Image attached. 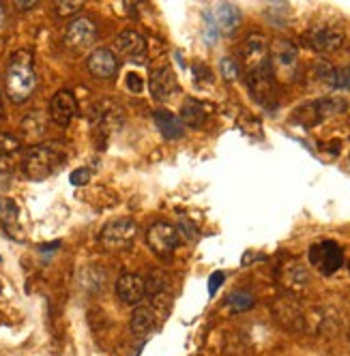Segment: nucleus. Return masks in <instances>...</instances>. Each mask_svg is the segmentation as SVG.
Segmentation results:
<instances>
[{
  "mask_svg": "<svg viewBox=\"0 0 350 356\" xmlns=\"http://www.w3.org/2000/svg\"><path fill=\"white\" fill-rule=\"evenodd\" d=\"M37 88V71H35V58L29 49L15 52L5 69V90L13 104H24L33 97Z\"/></svg>",
  "mask_w": 350,
  "mask_h": 356,
  "instance_id": "1",
  "label": "nucleus"
},
{
  "mask_svg": "<svg viewBox=\"0 0 350 356\" xmlns=\"http://www.w3.org/2000/svg\"><path fill=\"white\" fill-rule=\"evenodd\" d=\"M65 150L54 144V142H45V144H35L29 150H24L22 155V172L26 174L31 181H43V178L52 176L63 163H65Z\"/></svg>",
  "mask_w": 350,
  "mask_h": 356,
  "instance_id": "2",
  "label": "nucleus"
},
{
  "mask_svg": "<svg viewBox=\"0 0 350 356\" xmlns=\"http://www.w3.org/2000/svg\"><path fill=\"white\" fill-rule=\"evenodd\" d=\"M125 122V112L120 104L112 97H102L95 101L90 108V124L93 131L99 140H108L112 134H116Z\"/></svg>",
  "mask_w": 350,
  "mask_h": 356,
  "instance_id": "3",
  "label": "nucleus"
},
{
  "mask_svg": "<svg viewBox=\"0 0 350 356\" xmlns=\"http://www.w3.org/2000/svg\"><path fill=\"white\" fill-rule=\"evenodd\" d=\"M269 67L275 80L290 82L296 78L299 71V49L288 39H278L269 47Z\"/></svg>",
  "mask_w": 350,
  "mask_h": 356,
  "instance_id": "4",
  "label": "nucleus"
},
{
  "mask_svg": "<svg viewBox=\"0 0 350 356\" xmlns=\"http://www.w3.org/2000/svg\"><path fill=\"white\" fill-rule=\"evenodd\" d=\"M136 234L138 225L134 219H116L104 225V230L99 232V245L106 251H125L134 245Z\"/></svg>",
  "mask_w": 350,
  "mask_h": 356,
  "instance_id": "5",
  "label": "nucleus"
},
{
  "mask_svg": "<svg viewBox=\"0 0 350 356\" xmlns=\"http://www.w3.org/2000/svg\"><path fill=\"white\" fill-rule=\"evenodd\" d=\"M181 238H179V230L168 221H157L148 227L146 232V245L155 256L159 258H170L174 251H177Z\"/></svg>",
  "mask_w": 350,
  "mask_h": 356,
  "instance_id": "6",
  "label": "nucleus"
},
{
  "mask_svg": "<svg viewBox=\"0 0 350 356\" xmlns=\"http://www.w3.org/2000/svg\"><path fill=\"white\" fill-rule=\"evenodd\" d=\"M245 80H247L249 95H252L260 106H264V108L275 106V78H273V71H271L269 63L258 69L247 71Z\"/></svg>",
  "mask_w": 350,
  "mask_h": 356,
  "instance_id": "7",
  "label": "nucleus"
},
{
  "mask_svg": "<svg viewBox=\"0 0 350 356\" xmlns=\"http://www.w3.org/2000/svg\"><path fill=\"white\" fill-rule=\"evenodd\" d=\"M346 108H348L346 99L322 97V99L314 101V104H308L305 108H301L294 116H303V124H316V122H322V120L346 112Z\"/></svg>",
  "mask_w": 350,
  "mask_h": 356,
  "instance_id": "8",
  "label": "nucleus"
},
{
  "mask_svg": "<svg viewBox=\"0 0 350 356\" xmlns=\"http://www.w3.org/2000/svg\"><path fill=\"white\" fill-rule=\"evenodd\" d=\"M239 60L247 71L267 65L269 63V41H267V37L262 33L247 35L239 47Z\"/></svg>",
  "mask_w": 350,
  "mask_h": 356,
  "instance_id": "9",
  "label": "nucleus"
},
{
  "mask_svg": "<svg viewBox=\"0 0 350 356\" xmlns=\"http://www.w3.org/2000/svg\"><path fill=\"white\" fill-rule=\"evenodd\" d=\"M344 31L337 26V24H329V22H322L316 24V26L308 33V41L310 45L320 54H331L335 49L342 47L344 43Z\"/></svg>",
  "mask_w": 350,
  "mask_h": 356,
  "instance_id": "10",
  "label": "nucleus"
},
{
  "mask_svg": "<svg viewBox=\"0 0 350 356\" xmlns=\"http://www.w3.org/2000/svg\"><path fill=\"white\" fill-rule=\"evenodd\" d=\"M95 39H97V26L88 15H78L71 19L65 33V43L71 49H86L88 45L95 43Z\"/></svg>",
  "mask_w": 350,
  "mask_h": 356,
  "instance_id": "11",
  "label": "nucleus"
},
{
  "mask_svg": "<svg viewBox=\"0 0 350 356\" xmlns=\"http://www.w3.org/2000/svg\"><path fill=\"white\" fill-rule=\"evenodd\" d=\"M310 260H312L314 266L320 268V273L331 275V273H335L342 266L344 253H342V249L333 241H322V243H316L310 249Z\"/></svg>",
  "mask_w": 350,
  "mask_h": 356,
  "instance_id": "12",
  "label": "nucleus"
},
{
  "mask_svg": "<svg viewBox=\"0 0 350 356\" xmlns=\"http://www.w3.org/2000/svg\"><path fill=\"white\" fill-rule=\"evenodd\" d=\"M76 114H78V99L71 90L63 88L49 101V118L58 127H69V122Z\"/></svg>",
  "mask_w": 350,
  "mask_h": 356,
  "instance_id": "13",
  "label": "nucleus"
},
{
  "mask_svg": "<svg viewBox=\"0 0 350 356\" xmlns=\"http://www.w3.org/2000/svg\"><path fill=\"white\" fill-rule=\"evenodd\" d=\"M86 67H88L90 75H95V78L110 80V78H114L116 71H118V58H116V54L112 52V49L97 47V49H93V52L88 54Z\"/></svg>",
  "mask_w": 350,
  "mask_h": 356,
  "instance_id": "14",
  "label": "nucleus"
},
{
  "mask_svg": "<svg viewBox=\"0 0 350 356\" xmlns=\"http://www.w3.org/2000/svg\"><path fill=\"white\" fill-rule=\"evenodd\" d=\"M116 296L125 305H140L146 296V286L144 279L136 273H122L116 282Z\"/></svg>",
  "mask_w": 350,
  "mask_h": 356,
  "instance_id": "15",
  "label": "nucleus"
},
{
  "mask_svg": "<svg viewBox=\"0 0 350 356\" xmlns=\"http://www.w3.org/2000/svg\"><path fill=\"white\" fill-rule=\"evenodd\" d=\"M148 90L157 101H166L172 97V92L177 90V78H174V71L170 67H157L151 71V78H148Z\"/></svg>",
  "mask_w": 350,
  "mask_h": 356,
  "instance_id": "16",
  "label": "nucleus"
},
{
  "mask_svg": "<svg viewBox=\"0 0 350 356\" xmlns=\"http://www.w3.org/2000/svg\"><path fill=\"white\" fill-rule=\"evenodd\" d=\"M273 316L278 318L280 324L286 326L288 330H301L305 326V316L292 298H282L275 302Z\"/></svg>",
  "mask_w": 350,
  "mask_h": 356,
  "instance_id": "17",
  "label": "nucleus"
},
{
  "mask_svg": "<svg viewBox=\"0 0 350 356\" xmlns=\"http://www.w3.org/2000/svg\"><path fill=\"white\" fill-rule=\"evenodd\" d=\"M209 17L213 19L217 33L230 35L239 29V24H241V9L230 5V3H221L213 9V13Z\"/></svg>",
  "mask_w": 350,
  "mask_h": 356,
  "instance_id": "18",
  "label": "nucleus"
},
{
  "mask_svg": "<svg viewBox=\"0 0 350 356\" xmlns=\"http://www.w3.org/2000/svg\"><path fill=\"white\" fill-rule=\"evenodd\" d=\"M116 49L129 58H140L146 52V39L134 29H125L116 37Z\"/></svg>",
  "mask_w": 350,
  "mask_h": 356,
  "instance_id": "19",
  "label": "nucleus"
},
{
  "mask_svg": "<svg viewBox=\"0 0 350 356\" xmlns=\"http://www.w3.org/2000/svg\"><path fill=\"white\" fill-rule=\"evenodd\" d=\"M45 120H47V118H45L43 112H39V110L29 112L26 116L22 118V122H19L24 138H26V140H33V142L41 140V138L45 136V127H47Z\"/></svg>",
  "mask_w": 350,
  "mask_h": 356,
  "instance_id": "20",
  "label": "nucleus"
},
{
  "mask_svg": "<svg viewBox=\"0 0 350 356\" xmlns=\"http://www.w3.org/2000/svg\"><path fill=\"white\" fill-rule=\"evenodd\" d=\"M179 120L183 122V127H189V129H200L207 122V112L202 108V104L196 99H187L183 108H181V116Z\"/></svg>",
  "mask_w": 350,
  "mask_h": 356,
  "instance_id": "21",
  "label": "nucleus"
},
{
  "mask_svg": "<svg viewBox=\"0 0 350 356\" xmlns=\"http://www.w3.org/2000/svg\"><path fill=\"white\" fill-rule=\"evenodd\" d=\"M159 131L166 136V140H179L183 136V122L168 110H155L153 114Z\"/></svg>",
  "mask_w": 350,
  "mask_h": 356,
  "instance_id": "22",
  "label": "nucleus"
},
{
  "mask_svg": "<svg viewBox=\"0 0 350 356\" xmlns=\"http://www.w3.org/2000/svg\"><path fill=\"white\" fill-rule=\"evenodd\" d=\"M22 155V142L11 134H0V170H9Z\"/></svg>",
  "mask_w": 350,
  "mask_h": 356,
  "instance_id": "23",
  "label": "nucleus"
},
{
  "mask_svg": "<svg viewBox=\"0 0 350 356\" xmlns=\"http://www.w3.org/2000/svg\"><path fill=\"white\" fill-rule=\"evenodd\" d=\"M155 326H157V318H155L153 309H148V307H138V309L132 314V320H129L132 333H136V335H148Z\"/></svg>",
  "mask_w": 350,
  "mask_h": 356,
  "instance_id": "24",
  "label": "nucleus"
},
{
  "mask_svg": "<svg viewBox=\"0 0 350 356\" xmlns=\"http://www.w3.org/2000/svg\"><path fill=\"white\" fill-rule=\"evenodd\" d=\"M282 282L288 290H303L308 284H310V275L308 270L301 266V264H296V262H290L284 270H282Z\"/></svg>",
  "mask_w": 350,
  "mask_h": 356,
  "instance_id": "25",
  "label": "nucleus"
},
{
  "mask_svg": "<svg viewBox=\"0 0 350 356\" xmlns=\"http://www.w3.org/2000/svg\"><path fill=\"white\" fill-rule=\"evenodd\" d=\"M144 286H146L148 296H151L153 300H159L168 290L166 275L161 270H151V273H148V279H144Z\"/></svg>",
  "mask_w": 350,
  "mask_h": 356,
  "instance_id": "26",
  "label": "nucleus"
},
{
  "mask_svg": "<svg viewBox=\"0 0 350 356\" xmlns=\"http://www.w3.org/2000/svg\"><path fill=\"white\" fill-rule=\"evenodd\" d=\"M254 296L249 292H232L228 298H226V305L232 309V312H247L254 307Z\"/></svg>",
  "mask_w": 350,
  "mask_h": 356,
  "instance_id": "27",
  "label": "nucleus"
},
{
  "mask_svg": "<svg viewBox=\"0 0 350 356\" xmlns=\"http://www.w3.org/2000/svg\"><path fill=\"white\" fill-rule=\"evenodd\" d=\"M0 221H3L7 227L17 225V207L13 200H9L5 195H0Z\"/></svg>",
  "mask_w": 350,
  "mask_h": 356,
  "instance_id": "28",
  "label": "nucleus"
},
{
  "mask_svg": "<svg viewBox=\"0 0 350 356\" xmlns=\"http://www.w3.org/2000/svg\"><path fill=\"white\" fill-rule=\"evenodd\" d=\"M82 3H78V0H63V3H56L54 5V13L56 17L61 19H67V17H76L80 11H82Z\"/></svg>",
  "mask_w": 350,
  "mask_h": 356,
  "instance_id": "29",
  "label": "nucleus"
},
{
  "mask_svg": "<svg viewBox=\"0 0 350 356\" xmlns=\"http://www.w3.org/2000/svg\"><path fill=\"white\" fill-rule=\"evenodd\" d=\"M219 69H221L223 80H226V82H234V80L239 78L241 65H239V60L232 58V56H223L221 63H219Z\"/></svg>",
  "mask_w": 350,
  "mask_h": 356,
  "instance_id": "30",
  "label": "nucleus"
},
{
  "mask_svg": "<svg viewBox=\"0 0 350 356\" xmlns=\"http://www.w3.org/2000/svg\"><path fill=\"white\" fill-rule=\"evenodd\" d=\"M316 71V78L322 82V84H327V86H333L335 88V69L327 63V60H320V63H316V67H314Z\"/></svg>",
  "mask_w": 350,
  "mask_h": 356,
  "instance_id": "31",
  "label": "nucleus"
},
{
  "mask_svg": "<svg viewBox=\"0 0 350 356\" xmlns=\"http://www.w3.org/2000/svg\"><path fill=\"white\" fill-rule=\"evenodd\" d=\"M335 88H344L350 90V65L335 69Z\"/></svg>",
  "mask_w": 350,
  "mask_h": 356,
  "instance_id": "32",
  "label": "nucleus"
},
{
  "mask_svg": "<svg viewBox=\"0 0 350 356\" xmlns=\"http://www.w3.org/2000/svg\"><path fill=\"white\" fill-rule=\"evenodd\" d=\"M90 181V170H86V168H80V170H76L71 174V183L73 185H86Z\"/></svg>",
  "mask_w": 350,
  "mask_h": 356,
  "instance_id": "33",
  "label": "nucleus"
},
{
  "mask_svg": "<svg viewBox=\"0 0 350 356\" xmlns=\"http://www.w3.org/2000/svg\"><path fill=\"white\" fill-rule=\"evenodd\" d=\"M223 279H226V275H223L221 270H217V273L211 275V279H209V294H211V296H215V292H217L219 286L223 284Z\"/></svg>",
  "mask_w": 350,
  "mask_h": 356,
  "instance_id": "34",
  "label": "nucleus"
},
{
  "mask_svg": "<svg viewBox=\"0 0 350 356\" xmlns=\"http://www.w3.org/2000/svg\"><path fill=\"white\" fill-rule=\"evenodd\" d=\"M127 86H129V90L140 92V90L144 88V82H142V78H140L138 73H129V75H127Z\"/></svg>",
  "mask_w": 350,
  "mask_h": 356,
  "instance_id": "35",
  "label": "nucleus"
},
{
  "mask_svg": "<svg viewBox=\"0 0 350 356\" xmlns=\"http://www.w3.org/2000/svg\"><path fill=\"white\" fill-rule=\"evenodd\" d=\"M15 7H17L19 11H29V9H35V7H37V0H17Z\"/></svg>",
  "mask_w": 350,
  "mask_h": 356,
  "instance_id": "36",
  "label": "nucleus"
},
{
  "mask_svg": "<svg viewBox=\"0 0 350 356\" xmlns=\"http://www.w3.org/2000/svg\"><path fill=\"white\" fill-rule=\"evenodd\" d=\"M5 24H7V13H5V7L0 5V31L5 29Z\"/></svg>",
  "mask_w": 350,
  "mask_h": 356,
  "instance_id": "37",
  "label": "nucleus"
},
{
  "mask_svg": "<svg viewBox=\"0 0 350 356\" xmlns=\"http://www.w3.org/2000/svg\"><path fill=\"white\" fill-rule=\"evenodd\" d=\"M0 118H3V99H0Z\"/></svg>",
  "mask_w": 350,
  "mask_h": 356,
  "instance_id": "38",
  "label": "nucleus"
}]
</instances>
